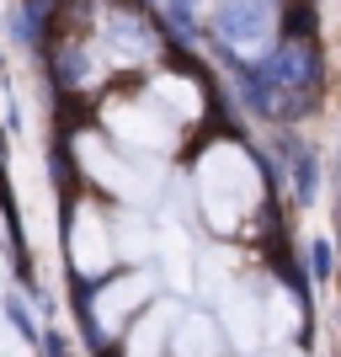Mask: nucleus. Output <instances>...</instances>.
Here are the masks:
<instances>
[{"label": "nucleus", "mask_w": 341, "mask_h": 357, "mask_svg": "<svg viewBox=\"0 0 341 357\" xmlns=\"http://www.w3.org/2000/svg\"><path fill=\"white\" fill-rule=\"evenodd\" d=\"M213 32L229 48H262L272 38V0H213Z\"/></svg>", "instance_id": "obj_4"}, {"label": "nucleus", "mask_w": 341, "mask_h": 357, "mask_svg": "<svg viewBox=\"0 0 341 357\" xmlns=\"http://www.w3.org/2000/svg\"><path fill=\"white\" fill-rule=\"evenodd\" d=\"M331 272H336V251H331V240H310V278H315V283H326Z\"/></svg>", "instance_id": "obj_8"}, {"label": "nucleus", "mask_w": 341, "mask_h": 357, "mask_svg": "<svg viewBox=\"0 0 341 357\" xmlns=\"http://www.w3.org/2000/svg\"><path fill=\"white\" fill-rule=\"evenodd\" d=\"M288 160H294V192H298V203H315V192H320V155H315L310 144H288Z\"/></svg>", "instance_id": "obj_7"}, {"label": "nucleus", "mask_w": 341, "mask_h": 357, "mask_svg": "<svg viewBox=\"0 0 341 357\" xmlns=\"http://www.w3.org/2000/svg\"><path fill=\"white\" fill-rule=\"evenodd\" d=\"M38 347H43L48 357H75L70 336H59V326H43V342H38Z\"/></svg>", "instance_id": "obj_9"}, {"label": "nucleus", "mask_w": 341, "mask_h": 357, "mask_svg": "<svg viewBox=\"0 0 341 357\" xmlns=\"http://www.w3.org/2000/svg\"><path fill=\"white\" fill-rule=\"evenodd\" d=\"M262 197V171L240 144H219L197 160V208L219 235H235V224L256 208Z\"/></svg>", "instance_id": "obj_1"}, {"label": "nucleus", "mask_w": 341, "mask_h": 357, "mask_svg": "<svg viewBox=\"0 0 341 357\" xmlns=\"http://www.w3.org/2000/svg\"><path fill=\"white\" fill-rule=\"evenodd\" d=\"M171 357H219V331L208 326L203 314H176Z\"/></svg>", "instance_id": "obj_6"}, {"label": "nucleus", "mask_w": 341, "mask_h": 357, "mask_svg": "<svg viewBox=\"0 0 341 357\" xmlns=\"http://www.w3.org/2000/svg\"><path fill=\"white\" fill-rule=\"evenodd\" d=\"M64 256H70V272L80 283H102L112 278V261H118V235H112V224L96 203H80L75 208V229L64 235Z\"/></svg>", "instance_id": "obj_3"}, {"label": "nucleus", "mask_w": 341, "mask_h": 357, "mask_svg": "<svg viewBox=\"0 0 341 357\" xmlns=\"http://www.w3.org/2000/svg\"><path fill=\"white\" fill-rule=\"evenodd\" d=\"M171 331H176V310H144V320L134 326L128 357H171Z\"/></svg>", "instance_id": "obj_5"}, {"label": "nucleus", "mask_w": 341, "mask_h": 357, "mask_svg": "<svg viewBox=\"0 0 341 357\" xmlns=\"http://www.w3.org/2000/svg\"><path fill=\"white\" fill-rule=\"evenodd\" d=\"M149 294H155V272H112L102 283L86 288V320H91V342L107 347L118 342V331L149 310Z\"/></svg>", "instance_id": "obj_2"}]
</instances>
